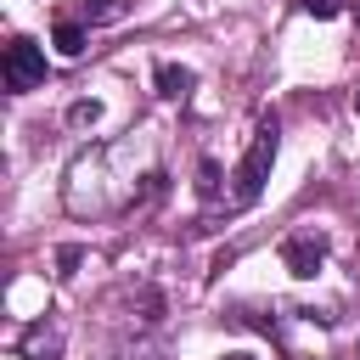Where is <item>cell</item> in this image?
<instances>
[{
	"mask_svg": "<svg viewBox=\"0 0 360 360\" xmlns=\"http://www.w3.org/2000/svg\"><path fill=\"white\" fill-rule=\"evenodd\" d=\"M276 152H281V124L276 118H259V129H253V146L242 152V163H236V186H231V197H225V208H253L259 202V191H264V180H270V163H276Z\"/></svg>",
	"mask_w": 360,
	"mask_h": 360,
	"instance_id": "6da1fadb",
	"label": "cell"
},
{
	"mask_svg": "<svg viewBox=\"0 0 360 360\" xmlns=\"http://www.w3.org/2000/svg\"><path fill=\"white\" fill-rule=\"evenodd\" d=\"M6 90L22 96V90H39L45 84V45H34L28 34H11L6 39Z\"/></svg>",
	"mask_w": 360,
	"mask_h": 360,
	"instance_id": "7a4b0ae2",
	"label": "cell"
},
{
	"mask_svg": "<svg viewBox=\"0 0 360 360\" xmlns=\"http://www.w3.org/2000/svg\"><path fill=\"white\" fill-rule=\"evenodd\" d=\"M281 264H287L298 281L321 276V264H326V236H321V231H292V236L281 242Z\"/></svg>",
	"mask_w": 360,
	"mask_h": 360,
	"instance_id": "3957f363",
	"label": "cell"
},
{
	"mask_svg": "<svg viewBox=\"0 0 360 360\" xmlns=\"http://www.w3.org/2000/svg\"><path fill=\"white\" fill-rule=\"evenodd\" d=\"M17 349H22L28 360H56V354H62V326H56V321H51V326L34 321V326L17 338Z\"/></svg>",
	"mask_w": 360,
	"mask_h": 360,
	"instance_id": "277c9868",
	"label": "cell"
},
{
	"mask_svg": "<svg viewBox=\"0 0 360 360\" xmlns=\"http://www.w3.org/2000/svg\"><path fill=\"white\" fill-rule=\"evenodd\" d=\"M158 96H163V101H186V96H191V68L163 62V68H158Z\"/></svg>",
	"mask_w": 360,
	"mask_h": 360,
	"instance_id": "5b68a950",
	"label": "cell"
},
{
	"mask_svg": "<svg viewBox=\"0 0 360 360\" xmlns=\"http://www.w3.org/2000/svg\"><path fill=\"white\" fill-rule=\"evenodd\" d=\"M56 51H62V56H79V51H84V22L62 17V22H56Z\"/></svg>",
	"mask_w": 360,
	"mask_h": 360,
	"instance_id": "8992f818",
	"label": "cell"
},
{
	"mask_svg": "<svg viewBox=\"0 0 360 360\" xmlns=\"http://www.w3.org/2000/svg\"><path fill=\"white\" fill-rule=\"evenodd\" d=\"M84 17L101 22V17H118V0H84Z\"/></svg>",
	"mask_w": 360,
	"mask_h": 360,
	"instance_id": "52a82bcc",
	"label": "cell"
},
{
	"mask_svg": "<svg viewBox=\"0 0 360 360\" xmlns=\"http://www.w3.org/2000/svg\"><path fill=\"white\" fill-rule=\"evenodd\" d=\"M96 118H101L96 101H79V107H73V124H96Z\"/></svg>",
	"mask_w": 360,
	"mask_h": 360,
	"instance_id": "ba28073f",
	"label": "cell"
},
{
	"mask_svg": "<svg viewBox=\"0 0 360 360\" xmlns=\"http://www.w3.org/2000/svg\"><path fill=\"white\" fill-rule=\"evenodd\" d=\"M79 259H84V253H79V248H62V253H56V264H62V270H56V276H73V264H79Z\"/></svg>",
	"mask_w": 360,
	"mask_h": 360,
	"instance_id": "9c48e42d",
	"label": "cell"
},
{
	"mask_svg": "<svg viewBox=\"0 0 360 360\" xmlns=\"http://www.w3.org/2000/svg\"><path fill=\"white\" fill-rule=\"evenodd\" d=\"M309 17H338V0H304Z\"/></svg>",
	"mask_w": 360,
	"mask_h": 360,
	"instance_id": "30bf717a",
	"label": "cell"
},
{
	"mask_svg": "<svg viewBox=\"0 0 360 360\" xmlns=\"http://www.w3.org/2000/svg\"><path fill=\"white\" fill-rule=\"evenodd\" d=\"M214 180H219V169H214V163H202V180H197V191H202V197H214Z\"/></svg>",
	"mask_w": 360,
	"mask_h": 360,
	"instance_id": "8fae6325",
	"label": "cell"
},
{
	"mask_svg": "<svg viewBox=\"0 0 360 360\" xmlns=\"http://www.w3.org/2000/svg\"><path fill=\"white\" fill-rule=\"evenodd\" d=\"M225 360H253V354H225Z\"/></svg>",
	"mask_w": 360,
	"mask_h": 360,
	"instance_id": "7c38bea8",
	"label": "cell"
}]
</instances>
